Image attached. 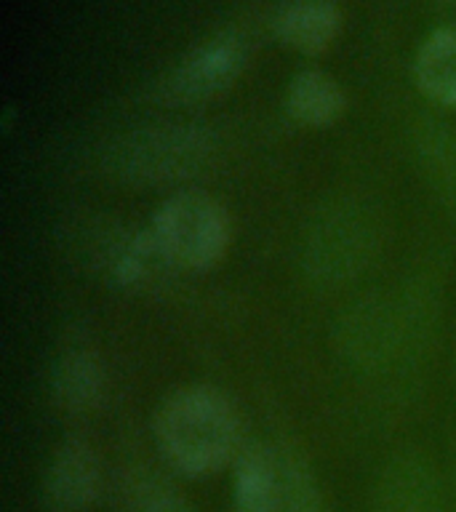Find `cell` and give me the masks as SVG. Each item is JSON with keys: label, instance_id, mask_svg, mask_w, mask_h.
<instances>
[{"label": "cell", "instance_id": "obj_1", "mask_svg": "<svg viewBox=\"0 0 456 512\" xmlns=\"http://www.w3.org/2000/svg\"><path fill=\"white\" fill-rule=\"evenodd\" d=\"M155 443L163 462L187 478L214 475L243 448L238 408L224 392L192 384L168 395L155 414Z\"/></svg>", "mask_w": 456, "mask_h": 512}, {"label": "cell", "instance_id": "obj_2", "mask_svg": "<svg viewBox=\"0 0 456 512\" xmlns=\"http://www.w3.org/2000/svg\"><path fill=\"white\" fill-rule=\"evenodd\" d=\"M64 256L102 283L134 294H155L171 286L182 270L168 262L150 227L123 224L112 216H72L59 230Z\"/></svg>", "mask_w": 456, "mask_h": 512}, {"label": "cell", "instance_id": "obj_3", "mask_svg": "<svg viewBox=\"0 0 456 512\" xmlns=\"http://www.w3.org/2000/svg\"><path fill=\"white\" fill-rule=\"evenodd\" d=\"M214 136L192 123H163L120 136L104 155L107 174L128 184H171L200 174L214 155Z\"/></svg>", "mask_w": 456, "mask_h": 512}, {"label": "cell", "instance_id": "obj_4", "mask_svg": "<svg viewBox=\"0 0 456 512\" xmlns=\"http://www.w3.org/2000/svg\"><path fill=\"white\" fill-rule=\"evenodd\" d=\"M150 232L176 270L200 272L227 254L232 224L227 208L208 192L182 190L160 203Z\"/></svg>", "mask_w": 456, "mask_h": 512}, {"label": "cell", "instance_id": "obj_5", "mask_svg": "<svg viewBox=\"0 0 456 512\" xmlns=\"http://www.w3.org/2000/svg\"><path fill=\"white\" fill-rule=\"evenodd\" d=\"M379 246V227L363 203L339 200L318 214L304 243V267L323 286L347 283L368 267Z\"/></svg>", "mask_w": 456, "mask_h": 512}, {"label": "cell", "instance_id": "obj_6", "mask_svg": "<svg viewBox=\"0 0 456 512\" xmlns=\"http://www.w3.org/2000/svg\"><path fill=\"white\" fill-rule=\"evenodd\" d=\"M248 62V43L240 32H216L200 40L158 83V96L171 104L214 99L240 78Z\"/></svg>", "mask_w": 456, "mask_h": 512}, {"label": "cell", "instance_id": "obj_7", "mask_svg": "<svg viewBox=\"0 0 456 512\" xmlns=\"http://www.w3.org/2000/svg\"><path fill=\"white\" fill-rule=\"evenodd\" d=\"M102 494V462L83 438L56 446L46 470V496L56 512H83Z\"/></svg>", "mask_w": 456, "mask_h": 512}, {"label": "cell", "instance_id": "obj_8", "mask_svg": "<svg viewBox=\"0 0 456 512\" xmlns=\"http://www.w3.org/2000/svg\"><path fill=\"white\" fill-rule=\"evenodd\" d=\"M107 392V368L99 352L86 344H70L51 366V398L64 414H88L99 408Z\"/></svg>", "mask_w": 456, "mask_h": 512}, {"label": "cell", "instance_id": "obj_9", "mask_svg": "<svg viewBox=\"0 0 456 512\" xmlns=\"http://www.w3.org/2000/svg\"><path fill=\"white\" fill-rule=\"evenodd\" d=\"M235 512H280V456L264 443H243L232 462Z\"/></svg>", "mask_w": 456, "mask_h": 512}, {"label": "cell", "instance_id": "obj_10", "mask_svg": "<svg viewBox=\"0 0 456 512\" xmlns=\"http://www.w3.org/2000/svg\"><path fill=\"white\" fill-rule=\"evenodd\" d=\"M376 512H440L435 472L419 456H400L379 475L374 494Z\"/></svg>", "mask_w": 456, "mask_h": 512}, {"label": "cell", "instance_id": "obj_11", "mask_svg": "<svg viewBox=\"0 0 456 512\" xmlns=\"http://www.w3.org/2000/svg\"><path fill=\"white\" fill-rule=\"evenodd\" d=\"M342 27V11L336 0H288L278 11L275 32L294 51L320 54L326 51Z\"/></svg>", "mask_w": 456, "mask_h": 512}, {"label": "cell", "instance_id": "obj_12", "mask_svg": "<svg viewBox=\"0 0 456 512\" xmlns=\"http://www.w3.org/2000/svg\"><path fill=\"white\" fill-rule=\"evenodd\" d=\"M288 112L304 126H331L342 118L347 96L342 86L323 70H302L291 78L286 96Z\"/></svg>", "mask_w": 456, "mask_h": 512}, {"label": "cell", "instance_id": "obj_13", "mask_svg": "<svg viewBox=\"0 0 456 512\" xmlns=\"http://www.w3.org/2000/svg\"><path fill=\"white\" fill-rule=\"evenodd\" d=\"M416 83L440 104L456 107V27H440L416 51Z\"/></svg>", "mask_w": 456, "mask_h": 512}, {"label": "cell", "instance_id": "obj_14", "mask_svg": "<svg viewBox=\"0 0 456 512\" xmlns=\"http://www.w3.org/2000/svg\"><path fill=\"white\" fill-rule=\"evenodd\" d=\"M342 344L352 358L363 363L387 358L395 344V320L387 304H368L352 312L344 323Z\"/></svg>", "mask_w": 456, "mask_h": 512}, {"label": "cell", "instance_id": "obj_15", "mask_svg": "<svg viewBox=\"0 0 456 512\" xmlns=\"http://www.w3.org/2000/svg\"><path fill=\"white\" fill-rule=\"evenodd\" d=\"M280 456V512H326L323 494L312 470L291 448H278Z\"/></svg>", "mask_w": 456, "mask_h": 512}, {"label": "cell", "instance_id": "obj_16", "mask_svg": "<svg viewBox=\"0 0 456 512\" xmlns=\"http://www.w3.org/2000/svg\"><path fill=\"white\" fill-rule=\"evenodd\" d=\"M128 512H192V507L168 480L150 475L128 491Z\"/></svg>", "mask_w": 456, "mask_h": 512}]
</instances>
